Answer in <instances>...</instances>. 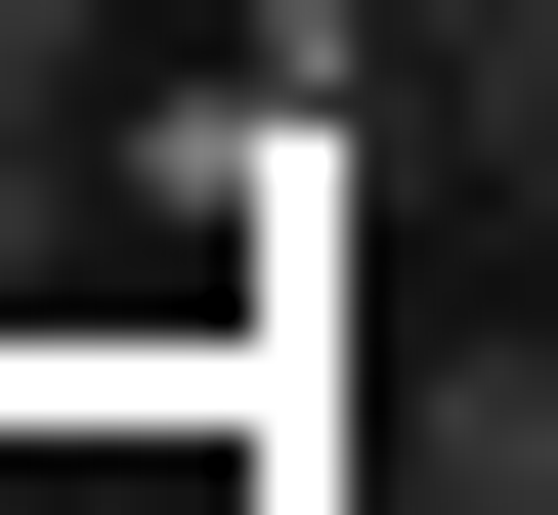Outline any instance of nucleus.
Segmentation results:
<instances>
[{
  "label": "nucleus",
  "instance_id": "nucleus-1",
  "mask_svg": "<svg viewBox=\"0 0 558 515\" xmlns=\"http://www.w3.org/2000/svg\"><path fill=\"white\" fill-rule=\"evenodd\" d=\"M44 86H86V0H0V130H44Z\"/></svg>",
  "mask_w": 558,
  "mask_h": 515
},
{
  "label": "nucleus",
  "instance_id": "nucleus-2",
  "mask_svg": "<svg viewBox=\"0 0 558 515\" xmlns=\"http://www.w3.org/2000/svg\"><path fill=\"white\" fill-rule=\"evenodd\" d=\"M515 172H558V0H515Z\"/></svg>",
  "mask_w": 558,
  "mask_h": 515
},
{
  "label": "nucleus",
  "instance_id": "nucleus-3",
  "mask_svg": "<svg viewBox=\"0 0 558 515\" xmlns=\"http://www.w3.org/2000/svg\"><path fill=\"white\" fill-rule=\"evenodd\" d=\"M473 515H558V430H515V473H473Z\"/></svg>",
  "mask_w": 558,
  "mask_h": 515
}]
</instances>
